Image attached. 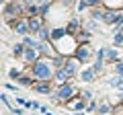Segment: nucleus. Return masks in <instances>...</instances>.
<instances>
[{
	"label": "nucleus",
	"instance_id": "f257e3e1",
	"mask_svg": "<svg viewBox=\"0 0 123 115\" xmlns=\"http://www.w3.org/2000/svg\"><path fill=\"white\" fill-rule=\"evenodd\" d=\"M51 64L45 62V60H39V62H35V66H33V76L39 80H49L51 78Z\"/></svg>",
	"mask_w": 123,
	"mask_h": 115
},
{
	"label": "nucleus",
	"instance_id": "f03ea898",
	"mask_svg": "<svg viewBox=\"0 0 123 115\" xmlns=\"http://www.w3.org/2000/svg\"><path fill=\"white\" fill-rule=\"evenodd\" d=\"M74 95V89H72V84H62L60 86V93H57V99L60 101H66Z\"/></svg>",
	"mask_w": 123,
	"mask_h": 115
},
{
	"label": "nucleus",
	"instance_id": "7ed1b4c3",
	"mask_svg": "<svg viewBox=\"0 0 123 115\" xmlns=\"http://www.w3.org/2000/svg\"><path fill=\"white\" fill-rule=\"evenodd\" d=\"M78 60L80 62H88V60H90V47H88V45H82V47L78 49Z\"/></svg>",
	"mask_w": 123,
	"mask_h": 115
},
{
	"label": "nucleus",
	"instance_id": "20e7f679",
	"mask_svg": "<svg viewBox=\"0 0 123 115\" xmlns=\"http://www.w3.org/2000/svg\"><path fill=\"white\" fill-rule=\"evenodd\" d=\"M35 90H37V93H41V95H49V93H51V86L45 84V82H41V84H37V86H35Z\"/></svg>",
	"mask_w": 123,
	"mask_h": 115
},
{
	"label": "nucleus",
	"instance_id": "39448f33",
	"mask_svg": "<svg viewBox=\"0 0 123 115\" xmlns=\"http://www.w3.org/2000/svg\"><path fill=\"white\" fill-rule=\"evenodd\" d=\"M14 29H17V33H21V35H25V33L29 31L31 27H29V23H17V25H14Z\"/></svg>",
	"mask_w": 123,
	"mask_h": 115
},
{
	"label": "nucleus",
	"instance_id": "423d86ee",
	"mask_svg": "<svg viewBox=\"0 0 123 115\" xmlns=\"http://www.w3.org/2000/svg\"><path fill=\"white\" fill-rule=\"evenodd\" d=\"M25 60H27V62H33V60H37V47L27 49V51H25Z\"/></svg>",
	"mask_w": 123,
	"mask_h": 115
},
{
	"label": "nucleus",
	"instance_id": "0eeeda50",
	"mask_svg": "<svg viewBox=\"0 0 123 115\" xmlns=\"http://www.w3.org/2000/svg\"><path fill=\"white\" fill-rule=\"evenodd\" d=\"M94 74H97V70H84L82 72V80L84 82H90V80H94Z\"/></svg>",
	"mask_w": 123,
	"mask_h": 115
},
{
	"label": "nucleus",
	"instance_id": "6e6552de",
	"mask_svg": "<svg viewBox=\"0 0 123 115\" xmlns=\"http://www.w3.org/2000/svg\"><path fill=\"white\" fill-rule=\"evenodd\" d=\"M29 27H31V31H39V29H41V21H39V19H31Z\"/></svg>",
	"mask_w": 123,
	"mask_h": 115
},
{
	"label": "nucleus",
	"instance_id": "1a4fd4ad",
	"mask_svg": "<svg viewBox=\"0 0 123 115\" xmlns=\"http://www.w3.org/2000/svg\"><path fill=\"white\" fill-rule=\"evenodd\" d=\"M109 84H111V86H115V89H119V90H123V80L121 78H111Z\"/></svg>",
	"mask_w": 123,
	"mask_h": 115
},
{
	"label": "nucleus",
	"instance_id": "9d476101",
	"mask_svg": "<svg viewBox=\"0 0 123 115\" xmlns=\"http://www.w3.org/2000/svg\"><path fill=\"white\" fill-rule=\"evenodd\" d=\"M66 72H68L70 76H74V74H76V62H72V60H70V62L66 64Z\"/></svg>",
	"mask_w": 123,
	"mask_h": 115
},
{
	"label": "nucleus",
	"instance_id": "9b49d317",
	"mask_svg": "<svg viewBox=\"0 0 123 115\" xmlns=\"http://www.w3.org/2000/svg\"><path fill=\"white\" fill-rule=\"evenodd\" d=\"M94 4H98V0H80V6H78V8L82 10L84 6H94Z\"/></svg>",
	"mask_w": 123,
	"mask_h": 115
},
{
	"label": "nucleus",
	"instance_id": "f8f14e48",
	"mask_svg": "<svg viewBox=\"0 0 123 115\" xmlns=\"http://www.w3.org/2000/svg\"><path fill=\"white\" fill-rule=\"evenodd\" d=\"M105 56H107V60H117V49H105Z\"/></svg>",
	"mask_w": 123,
	"mask_h": 115
},
{
	"label": "nucleus",
	"instance_id": "ddd939ff",
	"mask_svg": "<svg viewBox=\"0 0 123 115\" xmlns=\"http://www.w3.org/2000/svg\"><path fill=\"white\" fill-rule=\"evenodd\" d=\"M51 35H53V39H62V37H64V35H66V29H55V31H53L51 33Z\"/></svg>",
	"mask_w": 123,
	"mask_h": 115
},
{
	"label": "nucleus",
	"instance_id": "4468645a",
	"mask_svg": "<svg viewBox=\"0 0 123 115\" xmlns=\"http://www.w3.org/2000/svg\"><path fill=\"white\" fill-rule=\"evenodd\" d=\"M70 107H72V109H82V107H84V101L76 99V101H72V103H70Z\"/></svg>",
	"mask_w": 123,
	"mask_h": 115
},
{
	"label": "nucleus",
	"instance_id": "2eb2a0df",
	"mask_svg": "<svg viewBox=\"0 0 123 115\" xmlns=\"http://www.w3.org/2000/svg\"><path fill=\"white\" fill-rule=\"evenodd\" d=\"M68 76H70V74H68V72H66V68H62V70L57 72V78H60V80H66Z\"/></svg>",
	"mask_w": 123,
	"mask_h": 115
},
{
	"label": "nucleus",
	"instance_id": "dca6fc26",
	"mask_svg": "<svg viewBox=\"0 0 123 115\" xmlns=\"http://www.w3.org/2000/svg\"><path fill=\"white\" fill-rule=\"evenodd\" d=\"M123 43V35H115V45H121Z\"/></svg>",
	"mask_w": 123,
	"mask_h": 115
},
{
	"label": "nucleus",
	"instance_id": "f3484780",
	"mask_svg": "<svg viewBox=\"0 0 123 115\" xmlns=\"http://www.w3.org/2000/svg\"><path fill=\"white\" fill-rule=\"evenodd\" d=\"M115 70H117L119 76H123V64H117V66H115Z\"/></svg>",
	"mask_w": 123,
	"mask_h": 115
},
{
	"label": "nucleus",
	"instance_id": "a211bd4d",
	"mask_svg": "<svg viewBox=\"0 0 123 115\" xmlns=\"http://www.w3.org/2000/svg\"><path fill=\"white\" fill-rule=\"evenodd\" d=\"M107 111H109V107H107V105H101V107H98V113H107Z\"/></svg>",
	"mask_w": 123,
	"mask_h": 115
},
{
	"label": "nucleus",
	"instance_id": "6ab92c4d",
	"mask_svg": "<svg viewBox=\"0 0 123 115\" xmlns=\"http://www.w3.org/2000/svg\"><path fill=\"white\" fill-rule=\"evenodd\" d=\"M8 74H10V78H18V70H10Z\"/></svg>",
	"mask_w": 123,
	"mask_h": 115
},
{
	"label": "nucleus",
	"instance_id": "aec40b11",
	"mask_svg": "<svg viewBox=\"0 0 123 115\" xmlns=\"http://www.w3.org/2000/svg\"><path fill=\"white\" fill-rule=\"evenodd\" d=\"M47 115H51V113H47Z\"/></svg>",
	"mask_w": 123,
	"mask_h": 115
}]
</instances>
